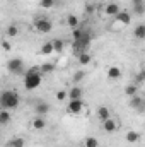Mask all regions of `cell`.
Masks as SVG:
<instances>
[{"instance_id":"obj_2","label":"cell","mask_w":145,"mask_h":147,"mask_svg":"<svg viewBox=\"0 0 145 147\" xmlns=\"http://www.w3.org/2000/svg\"><path fill=\"white\" fill-rule=\"evenodd\" d=\"M41 80H43V74L39 67H33L29 69L28 72L24 74V87L28 91H34L41 86Z\"/></svg>"},{"instance_id":"obj_28","label":"cell","mask_w":145,"mask_h":147,"mask_svg":"<svg viewBox=\"0 0 145 147\" xmlns=\"http://www.w3.org/2000/svg\"><path fill=\"white\" fill-rule=\"evenodd\" d=\"M53 46H55V51H62L65 48V41L56 38V39H53Z\"/></svg>"},{"instance_id":"obj_31","label":"cell","mask_w":145,"mask_h":147,"mask_svg":"<svg viewBox=\"0 0 145 147\" xmlns=\"http://www.w3.org/2000/svg\"><path fill=\"white\" fill-rule=\"evenodd\" d=\"M133 12H135L137 16H144L145 14V3L144 5H138V7H133Z\"/></svg>"},{"instance_id":"obj_14","label":"cell","mask_w":145,"mask_h":147,"mask_svg":"<svg viewBox=\"0 0 145 147\" xmlns=\"http://www.w3.org/2000/svg\"><path fill=\"white\" fill-rule=\"evenodd\" d=\"M121 69L119 67H116V65H113V67H109L108 69V79H111V80H116V79H119L121 77Z\"/></svg>"},{"instance_id":"obj_33","label":"cell","mask_w":145,"mask_h":147,"mask_svg":"<svg viewBox=\"0 0 145 147\" xmlns=\"http://www.w3.org/2000/svg\"><path fill=\"white\" fill-rule=\"evenodd\" d=\"M82 34H84V29H73V33H72L73 39H79Z\"/></svg>"},{"instance_id":"obj_5","label":"cell","mask_w":145,"mask_h":147,"mask_svg":"<svg viewBox=\"0 0 145 147\" xmlns=\"http://www.w3.org/2000/svg\"><path fill=\"white\" fill-rule=\"evenodd\" d=\"M91 45V34L87 33V31H84V34L79 38V39H73V48L77 50V51H85V48Z\"/></svg>"},{"instance_id":"obj_21","label":"cell","mask_w":145,"mask_h":147,"mask_svg":"<svg viewBox=\"0 0 145 147\" xmlns=\"http://www.w3.org/2000/svg\"><path fill=\"white\" fill-rule=\"evenodd\" d=\"M41 74L43 75H46V74H51L55 72V63H50V62H44V63H41Z\"/></svg>"},{"instance_id":"obj_19","label":"cell","mask_w":145,"mask_h":147,"mask_svg":"<svg viewBox=\"0 0 145 147\" xmlns=\"http://www.w3.org/2000/svg\"><path fill=\"white\" fill-rule=\"evenodd\" d=\"M125 94H126L128 98L137 96V94H138V87H137V84H128V86L125 87Z\"/></svg>"},{"instance_id":"obj_6","label":"cell","mask_w":145,"mask_h":147,"mask_svg":"<svg viewBox=\"0 0 145 147\" xmlns=\"http://www.w3.org/2000/svg\"><path fill=\"white\" fill-rule=\"evenodd\" d=\"M84 110V99H68V105H67V111L70 115H79Z\"/></svg>"},{"instance_id":"obj_10","label":"cell","mask_w":145,"mask_h":147,"mask_svg":"<svg viewBox=\"0 0 145 147\" xmlns=\"http://www.w3.org/2000/svg\"><path fill=\"white\" fill-rule=\"evenodd\" d=\"M104 12H106V16H111V17H116L119 12H121V9H119V5L116 3V2H109L108 5L104 7Z\"/></svg>"},{"instance_id":"obj_7","label":"cell","mask_w":145,"mask_h":147,"mask_svg":"<svg viewBox=\"0 0 145 147\" xmlns=\"http://www.w3.org/2000/svg\"><path fill=\"white\" fill-rule=\"evenodd\" d=\"M130 108H133V110H137L138 113H144L145 111V99L142 96H133V98H130Z\"/></svg>"},{"instance_id":"obj_13","label":"cell","mask_w":145,"mask_h":147,"mask_svg":"<svg viewBox=\"0 0 145 147\" xmlns=\"http://www.w3.org/2000/svg\"><path fill=\"white\" fill-rule=\"evenodd\" d=\"M125 139H126V142H128V144H137V142H140L142 135H140L137 130H128V132H126V135H125Z\"/></svg>"},{"instance_id":"obj_20","label":"cell","mask_w":145,"mask_h":147,"mask_svg":"<svg viewBox=\"0 0 145 147\" xmlns=\"http://www.w3.org/2000/svg\"><path fill=\"white\" fill-rule=\"evenodd\" d=\"M91 60H92L91 53H87V51L79 53V63H80V65H87V63H91Z\"/></svg>"},{"instance_id":"obj_30","label":"cell","mask_w":145,"mask_h":147,"mask_svg":"<svg viewBox=\"0 0 145 147\" xmlns=\"http://www.w3.org/2000/svg\"><path fill=\"white\" fill-rule=\"evenodd\" d=\"M55 98H56V101H65V99H68V91H58Z\"/></svg>"},{"instance_id":"obj_8","label":"cell","mask_w":145,"mask_h":147,"mask_svg":"<svg viewBox=\"0 0 145 147\" xmlns=\"http://www.w3.org/2000/svg\"><path fill=\"white\" fill-rule=\"evenodd\" d=\"M51 110V106L46 103V101H38L36 106H34V111H36L38 116H44V115H48Z\"/></svg>"},{"instance_id":"obj_16","label":"cell","mask_w":145,"mask_h":147,"mask_svg":"<svg viewBox=\"0 0 145 147\" xmlns=\"http://www.w3.org/2000/svg\"><path fill=\"white\" fill-rule=\"evenodd\" d=\"M12 120V115H10V110H3L0 111V125H9Z\"/></svg>"},{"instance_id":"obj_34","label":"cell","mask_w":145,"mask_h":147,"mask_svg":"<svg viewBox=\"0 0 145 147\" xmlns=\"http://www.w3.org/2000/svg\"><path fill=\"white\" fill-rule=\"evenodd\" d=\"M145 0H132V7H138V5H144Z\"/></svg>"},{"instance_id":"obj_32","label":"cell","mask_w":145,"mask_h":147,"mask_svg":"<svg viewBox=\"0 0 145 147\" xmlns=\"http://www.w3.org/2000/svg\"><path fill=\"white\" fill-rule=\"evenodd\" d=\"M142 82H145V70L137 74V84H142Z\"/></svg>"},{"instance_id":"obj_27","label":"cell","mask_w":145,"mask_h":147,"mask_svg":"<svg viewBox=\"0 0 145 147\" xmlns=\"http://www.w3.org/2000/svg\"><path fill=\"white\" fill-rule=\"evenodd\" d=\"M5 33H7V36H9V38H15L17 34H19V28H17L15 24H10V26L7 28V31H5Z\"/></svg>"},{"instance_id":"obj_17","label":"cell","mask_w":145,"mask_h":147,"mask_svg":"<svg viewBox=\"0 0 145 147\" xmlns=\"http://www.w3.org/2000/svg\"><path fill=\"white\" fill-rule=\"evenodd\" d=\"M55 51V46H53V41H46L43 46H41V55L43 57H48Z\"/></svg>"},{"instance_id":"obj_26","label":"cell","mask_w":145,"mask_h":147,"mask_svg":"<svg viewBox=\"0 0 145 147\" xmlns=\"http://www.w3.org/2000/svg\"><path fill=\"white\" fill-rule=\"evenodd\" d=\"M84 147H99V140L96 137H87L84 140Z\"/></svg>"},{"instance_id":"obj_3","label":"cell","mask_w":145,"mask_h":147,"mask_svg":"<svg viewBox=\"0 0 145 147\" xmlns=\"http://www.w3.org/2000/svg\"><path fill=\"white\" fill-rule=\"evenodd\" d=\"M7 70H9L10 74H14V75H24V72H26V67H24L22 58H19V57L10 58V60L7 62Z\"/></svg>"},{"instance_id":"obj_22","label":"cell","mask_w":145,"mask_h":147,"mask_svg":"<svg viewBox=\"0 0 145 147\" xmlns=\"http://www.w3.org/2000/svg\"><path fill=\"white\" fill-rule=\"evenodd\" d=\"M133 36L137 39H145V24H138L133 31Z\"/></svg>"},{"instance_id":"obj_9","label":"cell","mask_w":145,"mask_h":147,"mask_svg":"<svg viewBox=\"0 0 145 147\" xmlns=\"http://www.w3.org/2000/svg\"><path fill=\"white\" fill-rule=\"evenodd\" d=\"M103 130H104L106 134H114V132L118 130V121H116L114 118H109L106 121H103Z\"/></svg>"},{"instance_id":"obj_15","label":"cell","mask_w":145,"mask_h":147,"mask_svg":"<svg viewBox=\"0 0 145 147\" xmlns=\"http://www.w3.org/2000/svg\"><path fill=\"white\" fill-rule=\"evenodd\" d=\"M97 118L101 120V121H106L111 118V111H109L108 106H101L99 110H97Z\"/></svg>"},{"instance_id":"obj_11","label":"cell","mask_w":145,"mask_h":147,"mask_svg":"<svg viewBox=\"0 0 145 147\" xmlns=\"http://www.w3.org/2000/svg\"><path fill=\"white\" fill-rule=\"evenodd\" d=\"M68 99H84V89L82 86H73L68 91Z\"/></svg>"},{"instance_id":"obj_29","label":"cell","mask_w":145,"mask_h":147,"mask_svg":"<svg viewBox=\"0 0 145 147\" xmlns=\"http://www.w3.org/2000/svg\"><path fill=\"white\" fill-rule=\"evenodd\" d=\"M39 5L43 9H51V7L56 5V0H39Z\"/></svg>"},{"instance_id":"obj_25","label":"cell","mask_w":145,"mask_h":147,"mask_svg":"<svg viewBox=\"0 0 145 147\" xmlns=\"http://www.w3.org/2000/svg\"><path fill=\"white\" fill-rule=\"evenodd\" d=\"M67 24H68L72 29H77V26H79V17L73 16V14H70V16L67 17Z\"/></svg>"},{"instance_id":"obj_35","label":"cell","mask_w":145,"mask_h":147,"mask_svg":"<svg viewBox=\"0 0 145 147\" xmlns=\"http://www.w3.org/2000/svg\"><path fill=\"white\" fill-rule=\"evenodd\" d=\"M2 46H3V50H5V51H9V50H10V43H9L7 39H3V41H2Z\"/></svg>"},{"instance_id":"obj_36","label":"cell","mask_w":145,"mask_h":147,"mask_svg":"<svg viewBox=\"0 0 145 147\" xmlns=\"http://www.w3.org/2000/svg\"><path fill=\"white\" fill-rule=\"evenodd\" d=\"M85 10H87V12H89V14H92V12H94V7H92V5H91V3H89V5H87V7H85Z\"/></svg>"},{"instance_id":"obj_24","label":"cell","mask_w":145,"mask_h":147,"mask_svg":"<svg viewBox=\"0 0 145 147\" xmlns=\"http://www.w3.org/2000/svg\"><path fill=\"white\" fill-rule=\"evenodd\" d=\"M84 79H85V72H84V70H77V72L73 74V84H75V86H79Z\"/></svg>"},{"instance_id":"obj_4","label":"cell","mask_w":145,"mask_h":147,"mask_svg":"<svg viewBox=\"0 0 145 147\" xmlns=\"http://www.w3.org/2000/svg\"><path fill=\"white\" fill-rule=\"evenodd\" d=\"M34 29L41 34H46L53 29V22L48 17H36L34 19Z\"/></svg>"},{"instance_id":"obj_12","label":"cell","mask_w":145,"mask_h":147,"mask_svg":"<svg viewBox=\"0 0 145 147\" xmlns=\"http://www.w3.org/2000/svg\"><path fill=\"white\" fill-rule=\"evenodd\" d=\"M114 19H116L119 24H123V26H128V24L132 22V16H130V12H126V10H121Z\"/></svg>"},{"instance_id":"obj_1","label":"cell","mask_w":145,"mask_h":147,"mask_svg":"<svg viewBox=\"0 0 145 147\" xmlns=\"http://www.w3.org/2000/svg\"><path fill=\"white\" fill-rule=\"evenodd\" d=\"M0 105L3 110H15L19 105H21V96L17 91H12V89H5L2 91L0 94Z\"/></svg>"},{"instance_id":"obj_23","label":"cell","mask_w":145,"mask_h":147,"mask_svg":"<svg viewBox=\"0 0 145 147\" xmlns=\"http://www.w3.org/2000/svg\"><path fill=\"white\" fill-rule=\"evenodd\" d=\"M26 146V140L22 137H14L10 142H9V147H24Z\"/></svg>"},{"instance_id":"obj_18","label":"cell","mask_w":145,"mask_h":147,"mask_svg":"<svg viewBox=\"0 0 145 147\" xmlns=\"http://www.w3.org/2000/svg\"><path fill=\"white\" fill-rule=\"evenodd\" d=\"M33 128H34V130H44V128H46V121H44L43 116H36V118L33 120Z\"/></svg>"}]
</instances>
